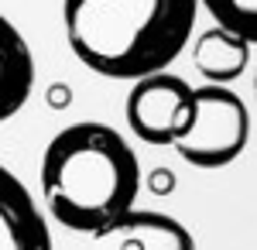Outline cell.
<instances>
[{
	"label": "cell",
	"mask_w": 257,
	"mask_h": 250,
	"mask_svg": "<svg viewBox=\"0 0 257 250\" xmlns=\"http://www.w3.org/2000/svg\"><path fill=\"white\" fill-rule=\"evenodd\" d=\"M196 14L199 0H62L69 48L106 79L168 69L192 35Z\"/></svg>",
	"instance_id": "1"
},
{
	"label": "cell",
	"mask_w": 257,
	"mask_h": 250,
	"mask_svg": "<svg viewBox=\"0 0 257 250\" xmlns=\"http://www.w3.org/2000/svg\"><path fill=\"white\" fill-rule=\"evenodd\" d=\"M141 189L134 148L96 120L69 123L41 154V195L52 219L72 233H96L127 212Z\"/></svg>",
	"instance_id": "2"
},
{
	"label": "cell",
	"mask_w": 257,
	"mask_h": 250,
	"mask_svg": "<svg viewBox=\"0 0 257 250\" xmlns=\"http://www.w3.org/2000/svg\"><path fill=\"white\" fill-rule=\"evenodd\" d=\"M250 137V113L247 103L216 82H206L202 89H192V116L189 127L172 141V148L189 161L192 168L216 172L233 165Z\"/></svg>",
	"instance_id": "3"
},
{
	"label": "cell",
	"mask_w": 257,
	"mask_h": 250,
	"mask_svg": "<svg viewBox=\"0 0 257 250\" xmlns=\"http://www.w3.org/2000/svg\"><path fill=\"white\" fill-rule=\"evenodd\" d=\"M192 116V86L172 72L134 79L127 93V127L144 144H172Z\"/></svg>",
	"instance_id": "4"
},
{
	"label": "cell",
	"mask_w": 257,
	"mask_h": 250,
	"mask_svg": "<svg viewBox=\"0 0 257 250\" xmlns=\"http://www.w3.org/2000/svg\"><path fill=\"white\" fill-rule=\"evenodd\" d=\"M89 236L93 250H196V240L185 230V223H178L175 216L134 206Z\"/></svg>",
	"instance_id": "5"
},
{
	"label": "cell",
	"mask_w": 257,
	"mask_h": 250,
	"mask_svg": "<svg viewBox=\"0 0 257 250\" xmlns=\"http://www.w3.org/2000/svg\"><path fill=\"white\" fill-rule=\"evenodd\" d=\"M0 250H55L28 185L0 165Z\"/></svg>",
	"instance_id": "6"
},
{
	"label": "cell",
	"mask_w": 257,
	"mask_h": 250,
	"mask_svg": "<svg viewBox=\"0 0 257 250\" xmlns=\"http://www.w3.org/2000/svg\"><path fill=\"white\" fill-rule=\"evenodd\" d=\"M35 89V55L14 28V21L0 14V123L24 110Z\"/></svg>",
	"instance_id": "7"
},
{
	"label": "cell",
	"mask_w": 257,
	"mask_h": 250,
	"mask_svg": "<svg viewBox=\"0 0 257 250\" xmlns=\"http://www.w3.org/2000/svg\"><path fill=\"white\" fill-rule=\"evenodd\" d=\"M192 62H196L199 76L206 82H216V86H230L233 79H240L247 72V62H250V41H243L240 35L226 31V28H209L206 35L196 38L192 48Z\"/></svg>",
	"instance_id": "8"
},
{
	"label": "cell",
	"mask_w": 257,
	"mask_h": 250,
	"mask_svg": "<svg viewBox=\"0 0 257 250\" xmlns=\"http://www.w3.org/2000/svg\"><path fill=\"white\" fill-rule=\"evenodd\" d=\"M219 28L257 45V0H199Z\"/></svg>",
	"instance_id": "9"
},
{
	"label": "cell",
	"mask_w": 257,
	"mask_h": 250,
	"mask_svg": "<svg viewBox=\"0 0 257 250\" xmlns=\"http://www.w3.org/2000/svg\"><path fill=\"white\" fill-rule=\"evenodd\" d=\"M254 106H257V72H254Z\"/></svg>",
	"instance_id": "10"
}]
</instances>
